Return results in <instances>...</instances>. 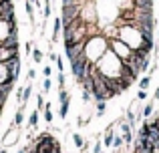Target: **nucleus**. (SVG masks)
<instances>
[{
  "label": "nucleus",
  "instance_id": "nucleus-1",
  "mask_svg": "<svg viewBox=\"0 0 159 153\" xmlns=\"http://www.w3.org/2000/svg\"><path fill=\"white\" fill-rule=\"evenodd\" d=\"M109 48V40L101 38V36H93V38H87V44H85V55L91 63H97L105 51Z\"/></svg>",
  "mask_w": 159,
  "mask_h": 153
},
{
  "label": "nucleus",
  "instance_id": "nucleus-2",
  "mask_svg": "<svg viewBox=\"0 0 159 153\" xmlns=\"http://www.w3.org/2000/svg\"><path fill=\"white\" fill-rule=\"evenodd\" d=\"M109 48H111L121 61H129V56H131V52H133V48L129 47V44H125L121 38H111L109 40Z\"/></svg>",
  "mask_w": 159,
  "mask_h": 153
},
{
  "label": "nucleus",
  "instance_id": "nucleus-3",
  "mask_svg": "<svg viewBox=\"0 0 159 153\" xmlns=\"http://www.w3.org/2000/svg\"><path fill=\"white\" fill-rule=\"evenodd\" d=\"M0 48L6 51V52H18V36L8 34L6 38L0 40Z\"/></svg>",
  "mask_w": 159,
  "mask_h": 153
},
{
  "label": "nucleus",
  "instance_id": "nucleus-4",
  "mask_svg": "<svg viewBox=\"0 0 159 153\" xmlns=\"http://www.w3.org/2000/svg\"><path fill=\"white\" fill-rule=\"evenodd\" d=\"M16 139H18V127H14L12 125L10 129L6 131V135H4V139H2V145H14L16 143Z\"/></svg>",
  "mask_w": 159,
  "mask_h": 153
},
{
  "label": "nucleus",
  "instance_id": "nucleus-5",
  "mask_svg": "<svg viewBox=\"0 0 159 153\" xmlns=\"http://www.w3.org/2000/svg\"><path fill=\"white\" fill-rule=\"evenodd\" d=\"M61 30H62V20H61V16H57V18H54V24H52V34H51V40H48V43H57Z\"/></svg>",
  "mask_w": 159,
  "mask_h": 153
},
{
  "label": "nucleus",
  "instance_id": "nucleus-6",
  "mask_svg": "<svg viewBox=\"0 0 159 153\" xmlns=\"http://www.w3.org/2000/svg\"><path fill=\"white\" fill-rule=\"evenodd\" d=\"M30 97H32V81H28L26 85L22 87V103H20V105H28Z\"/></svg>",
  "mask_w": 159,
  "mask_h": 153
},
{
  "label": "nucleus",
  "instance_id": "nucleus-7",
  "mask_svg": "<svg viewBox=\"0 0 159 153\" xmlns=\"http://www.w3.org/2000/svg\"><path fill=\"white\" fill-rule=\"evenodd\" d=\"M40 121V113L39 111H32L30 115H28V127H36Z\"/></svg>",
  "mask_w": 159,
  "mask_h": 153
},
{
  "label": "nucleus",
  "instance_id": "nucleus-8",
  "mask_svg": "<svg viewBox=\"0 0 159 153\" xmlns=\"http://www.w3.org/2000/svg\"><path fill=\"white\" fill-rule=\"evenodd\" d=\"M22 121H24V111H22V109H18V111L14 113V119H12V125H14V127H20V125H22Z\"/></svg>",
  "mask_w": 159,
  "mask_h": 153
},
{
  "label": "nucleus",
  "instance_id": "nucleus-9",
  "mask_svg": "<svg viewBox=\"0 0 159 153\" xmlns=\"http://www.w3.org/2000/svg\"><path fill=\"white\" fill-rule=\"evenodd\" d=\"M69 105H70V99L61 103V109H58V117L61 119H66V115H69Z\"/></svg>",
  "mask_w": 159,
  "mask_h": 153
},
{
  "label": "nucleus",
  "instance_id": "nucleus-10",
  "mask_svg": "<svg viewBox=\"0 0 159 153\" xmlns=\"http://www.w3.org/2000/svg\"><path fill=\"white\" fill-rule=\"evenodd\" d=\"M113 139H115V135H113V125L107 129V133H105V139H103V143H105L107 147H111L113 145Z\"/></svg>",
  "mask_w": 159,
  "mask_h": 153
},
{
  "label": "nucleus",
  "instance_id": "nucleus-11",
  "mask_svg": "<svg viewBox=\"0 0 159 153\" xmlns=\"http://www.w3.org/2000/svg\"><path fill=\"white\" fill-rule=\"evenodd\" d=\"M30 56H32V59H34V63H43V59H44L43 51H40V48H36V47H34V51L30 52Z\"/></svg>",
  "mask_w": 159,
  "mask_h": 153
},
{
  "label": "nucleus",
  "instance_id": "nucleus-12",
  "mask_svg": "<svg viewBox=\"0 0 159 153\" xmlns=\"http://www.w3.org/2000/svg\"><path fill=\"white\" fill-rule=\"evenodd\" d=\"M107 109V101H97V117H103Z\"/></svg>",
  "mask_w": 159,
  "mask_h": 153
},
{
  "label": "nucleus",
  "instance_id": "nucleus-13",
  "mask_svg": "<svg viewBox=\"0 0 159 153\" xmlns=\"http://www.w3.org/2000/svg\"><path fill=\"white\" fill-rule=\"evenodd\" d=\"M24 8H26V14H28V18L32 20V22H34V4H30L26 0V4H24Z\"/></svg>",
  "mask_w": 159,
  "mask_h": 153
},
{
  "label": "nucleus",
  "instance_id": "nucleus-14",
  "mask_svg": "<svg viewBox=\"0 0 159 153\" xmlns=\"http://www.w3.org/2000/svg\"><path fill=\"white\" fill-rule=\"evenodd\" d=\"M73 141H75V145L79 147V149H85V141H83V137L79 133H75L73 135Z\"/></svg>",
  "mask_w": 159,
  "mask_h": 153
},
{
  "label": "nucleus",
  "instance_id": "nucleus-15",
  "mask_svg": "<svg viewBox=\"0 0 159 153\" xmlns=\"http://www.w3.org/2000/svg\"><path fill=\"white\" fill-rule=\"evenodd\" d=\"M153 105H155V101L151 99V103L145 105V109H143V117H151V115H153Z\"/></svg>",
  "mask_w": 159,
  "mask_h": 153
},
{
  "label": "nucleus",
  "instance_id": "nucleus-16",
  "mask_svg": "<svg viewBox=\"0 0 159 153\" xmlns=\"http://www.w3.org/2000/svg\"><path fill=\"white\" fill-rule=\"evenodd\" d=\"M69 99H70V95H69V91H66V89H65V87H62V89H61V91H58V101H61V103H62V101H69Z\"/></svg>",
  "mask_w": 159,
  "mask_h": 153
},
{
  "label": "nucleus",
  "instance_id": "nucleus-17",
  "mask_svg": "<svg viewBox=\"0 0 159 153\" xmlns=\"http://www.w3.org/2000/svg\"><path fill=\"white\" fill-rule=\"evenodd\" d=\"M44 105H47V103H44V97L43 95H36V111H44Z\"/></svg>",
  "mask_w": 159,
  "mask_h": 153
},
{
  "label": "nucleus",
  "instance_id": "nucleus-18",
  "mask_svg": "<svg viewBox=\"0 0 159 153\" xmlns=\"http://www.w3.org/2000/svg\"><path fill=\"white\" fill-rule=\"evenodd\" d=\"M44 121H47L48 125H51V123L54 121V113L51 111V107H48V109H44Z\"/></svg>",
  "mask_w": 159,
  "mask_h": 153
},
{
  "label": "nucleus",
  "instance_id": "nucleus-19",
  "mask_svg": "<svg viewBox=\"0 0 159 153\" xmlns=\"http://www.w3.org/2000/svg\"><path fill=\"white\" fill-rule=\"evenodd\" d=\"M51 89H52V81H51V77H48V79L43 81V91L44 93H51Z\"/></svg>",
  "mask_w": 159,
  "mask_h": 153
},
{
  "label": "nucleus",
  "instance_id": "nucleus-20",
  "mask_svg": "<svg viewBox=\"0 0 159 153\" xmlns=\"http://www.w3.org/2000/svg\"><path fill=\"white\" fill-rule=\"evenodd\" d=\"M149 83H151V77H149V75H147V77H143V79L139 81V89H143V91H145V89L149 87Z\"/></svg>",
  "mask_w": 159,
  "mask_h": 153
},
{
  "label": "nucleus",
  "instance_id": "nucleus-21",
  "mask_svg": "<svg viewBox=\"0 0 159 153\" xmlns=\"http://www.w3.org/2000/svg\"><path fill=\"white\" fill-rule=\"evenodd\" d=\"M81 97H83V101H85V103H89V101H91V99H93V95H91V91H85V89H83V93H81Z\"/></svg>",
  "mask_w": 159,
  "mask_h": 153
},
{
  "label": "nucleus",
  "instance_id": "nucleus-22",
  "mask_svg": "<svg viewBox=\"0 0 159 153\" xmlns=\"http://www.w3.org/2000/svg\"><path fill=\"white\" fill-rule=\"evenodd\" d=\"M26 79H28V81H34V79H36V71H34V67H30V69H28V75H26Z\"/></svg>",
  "mask_w": 159,
  "mask_h": 153
},
{
  "label": "nucleus",
  "instance_id": "nucleus-23",
  "mask_svg": "<svg viewBox=\"0 0 159 153\" xmlns=\"http://www.w3.org/2000/svg\"><path fill=\"white\" fill-rule=\"evenodd\" d=\"M57 81H58V89H62V87H65V73H58Z\"/></svg>",
  "mask_w": 159,
  "mask_h": 153
},
{
  "label": "nucleus",
  "instance_id": "nucleus-24",
  "mask_svg": "<svg viewBox=\"0 0 159 153\" xmlns=\"http://www.w3.org/2000/svg\"><path fill=\"white\" fill-rule=\"evenodd\" d=\"M54 63H57V69H58V73H62V71H65V63H62V59H61V56H58V59L54 61Z\"/></svg>",
  "mask_w": 159,
  "mask_h": 153
},
{
  "label": "nucleus",
  "instance_id": "nucleus-25",
  "mask_svg": "<svg viewBox=\"0 0 159 153\" xmlns=\"http://www.w3.org/2000/svg\"><path fill=\"white\" fill-rule=\"evenodd\" d=\"M145 99H147V91L141 89L139 93H137V101H145Z\"/></svg>",
  "mask_w": 159,
  "mask_h": 153
},
{
  "label": "nucleus",
  "instance_id": "nucleus-26",
  "mask_svg": "<svg viewBox=\"0 0 159 153\" xmlns=\"http://www.w3.org/2000/svg\"><path fill=\"white\" fill-rule=\"evenodd\" d=\"M14 95H16V101H18V103H22V87H18V89L14 91Z\"/></svg>",
  "mask_w": 159,
  "mask_h": 153
},
{
  "label": "nucleus",
  "instance_id": "nucleus-27",
  "mask_svg": "<svg viewBox=\"0 0 159 153\" xmlns=\"http://www.w3.org/2000/svg\"><path fill=\"white\" fill-rule=\"evenodd\" d=\"M43 75H44V79H48V77L52 75V69H51V65H48V67H44V69H43Z\"/></svg>",
  "mask_w": 159,
  "mask_h": 153
},
{
  "label": "nucleus",
  "instance_id": "nucleus-28",
  "mask_svg": "<svg viewBox=\"0 0 159 153\" xmlns=\"http://www.w3.org/2000/svg\"><path fill=\"white\" fill-rule=\"evenodd\" d=\"M123 145V137H115L113 139V147H121Z\"/></svg>",
  "mask_w": 159,
  "mask_h": 153
},
{
  "label": "nucleus",
  "instance_id": "nucleus-29",
  "mask_svg": "<svg viewBox=\"0 0 159 153\" xmlns=\"http://www.w3.org/2000/svg\"><path fill=\"white\" fill-rule=\"evenodd\" d=\"M93 153H103V145H101V143H95V147H93Z\"/></svg>",
  "mask_w": 159,
  "mask_h": 153
},
{
  "label": "nucleus",
  "instance_id": "nucleus-30",
  "mask_svg": "<svg viewBox=\"0 0 159 153\" xmlns=\"http://www.w3.org/2000/svg\"><path fill=\"white\" fill-rule=\"evenodd\" d=\"M24 51H26V55H30V52H32V40H28V43L24 44Z\"/></svg>",
  "mask_w": 159,
  "mask_h": 153
},
{
  "label": "nucleus",
  "instance_id": "nucleus-31",
  "mask_svg": "<svg viewBox=\"0 0 159 153\" xmlns=\"http://www.w3.org/2000/svg\"><path fill=\"white\" fill-rule=\"evenodd\" d=\"M123 141H125V143H131V141H133V133H125V135H123Z\"/></svg>",
  "mask_w": 159,
  "mask_h": 153
},
{
  "label": "nucleus",
  "instance_id": "nucleus-32",
  "mask_svg": "<svg viewBox=\"0 0 159 153\" xmlns=\"http://www.w3.org/2000/svg\"><path fill=\"white\" fill-rule=\"evenodd\" d=\"M48 59H51V61H52V63H54V61H57V59H58V55H57V52H48Z\"/></svg>",
  "mask_w": 159,
  "mask_h": 153
},
{
  "label": "nucleus",
  "instance_id": "nucleus-33",
  "mask_svg": "<svg viewBox=\"0 0 159 153\" xmlns=\"http://www.w3.org/2000/svg\"><path fill=\"white\" fill-rule=\"evenodd\" d=\"M153 101H159V87L155 89V95H153Z\"/></svg>",
  "mask_w": 159,
  "mask_h": 153
},
{
  "label": "nucleus",
  "instance_id": "nucleus-34",
  "mask_svg": "<svg viewBox=\"0 0 159 153\" xmlns=\"http://www.w3.org/2000/svg\"><path fill=\"white\" fill-rule=\"evenodd\" d=\"M28 2H30V4H34V6H39V4H40V0H28Z\"/></svg>",
  "mask_w": 159,
  "mask_h": 153
},
{
  "label": "nucleus",
  "instance_id": "nucleus-35",
  "mask_svg": "<svg viewBox=\"0 0 159 153\" xmlns=\"http://www.w3.org/2000/svg\"><path fill=\"white\" fill-rule=\"evenodd\" d=\"M2 2H12V0H0V4H2Z\"/></svg>",
  "mask_w": 159,
  "mask_h": 153
},
{
  "label": "nucleus",
  "instance_id": "nucleus-36",
  "mask_svg": "<svg viewBox=\"0 0 159 153\" xmlns=\"http://www.w3.org/2000/svg\"><path fill=\"white\" fill-rule=\"evenodd\" d=\"M0 153H6V151H4V149H0Z\"/></svg>",
  "mask_w": 159,
  "mask_h": 153
},
{
  "label": "nucleus",
  "instance_id": "nucleus-37",
  "mask_svg": "<svg viewBox=\"0 0 159 153\" xmlns=\"http://www.w3.org/2000/svg\"><path fill=\"white\" fill-rule=\"evenodd\" d=\"M157 36H159V30H157Z\"/></svg>",
  "mask_w": 159,
  "mask_h": 153
}]
</instances>
